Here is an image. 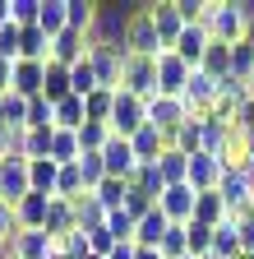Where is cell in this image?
<instances>
[{
  "label": "cell",
  "mask_w": 254,
  "mask_h": 259,
  "mask_svg": "<svg viewBox=\"0 0 254 259\" xmlns=\"http://www.w3.org/2000/svg\"><path fill=\"white\" fill-rule=\"evenodd\" d=\"M185 232H189V254H194V259H208V254H213V236H217V227L185 222Z\"/></svg>",
  "instance_id": "33"
},
{
  "label": "cell",
  "mask_w": 254,
  "mask_h": 259,
  "mask_svg": "<svg viewBox=\"0 0 254 259\" xmlns=\"http://www.w3.org/2000/svg\"><path fill=\"white\" fill-rule=\"evenodd\" d=\"M222 176H227V167L213 157V153H199V157H189V185H194L199 194H208V190H217L222 185Z\"/></svg>",
  "instance_id": "16"
},
{
  "label": "cell",
  "mask_w": 254,
  "mask_h": 259,
  "mask_svg": "<svg viewBox=\"0 0 254 259\" xmlns=\"http://www.w3.org/2000/svg\"><path fill=\"white\" fill-rule=\"evenodd\" d=\"M120 88L134 93V97H157V60H148V56H125Z\"/></svg>",
  "instance_id": "6"
},
{
  "label": "cell",
  "mask_w": 254,
  "mask_h": 259,
  "mask_svg": "<svg viewBox=\"0 0 254 259\" xmlns=\"http://www.w3.org/2000/svg\"><path fill=\"white\" fill-rule=\"evenodd\" d=\"M19 60H51V37L42 28H23V42H19Z\"/></svg>",
  "instance_id": "29"
},
{
  "label": "cell",
  "mask_w": 254,
  "mask_h": 259,
  "mask_svg": "<svg viewBox=\"0 0 254 259\" xmlns=\"http://www.w3.org/2000/svg\"><path fill=\"white\" fill-rule=\"evenodd\" d=\"M83 232H88V250L97 254V259H111V250L120 245V241L107 232V222H102V227H83Z\"/></svg>",
  "instance_id": "40"
},
{
  "label": "cell",
  "mask_w": 254,
  "mask_h": 259,
  "mask_svg": "<svg viewBox=\"0 0 254 259\" xmlns=\"http://www.w3.org/2000/svg\"><path fill=\"white\" fill-rule=\"evenodd\" d=\"M171 232V222H167V213L162 208H153L148 218H139V232H134V245L139 250H162V236Z\"/></svg>",
  "instance_id": "20"
},
{
  "label": "cell",
  "mask_w": 254,
  "mask_h": 259,
  "mask_svg": "<svg viewBox=\"0 0 254 259\" xmlns=\"http://www.w3.org/2000/svg\"><path fill=\"white\" fill-rule=\"evenodd\" d=\"M14 65H19V60H5V56H0V97L14 88Z\"/></svg>",
  "instance_id": "47"
},
{
  "label": "cell",
  "mask_w": 254,
  "mask_h": 259,
  "mask_svg": "<svg viewBox=\"0 0 254 259\" xmlns=\"http://www.w3.org/2000/svg\"><path fill=\"white\" fill-rule=\"evenodd\" d=\"M46 65H51V60H19V65H14V88H10V93L28 97V102L42 97V93H46Z\"/></svg>",
  "instance_id": "11"
},
{
  "label": "cell",
  "mask_w": 254,
  "mask_h": 259,
  "mask_svg": "<svg viewBox=\"0 0 254 259\" xmlns=\"http://www.w3.org/2000/svg\"><path fill=\"white\" fill-rule=\"evenodd\" d=\"M70 232H79V213L70 199H51V213H46V236L51 241H65Z\"/></svg>",
  "instance_id": "19"
},
{
  "label": "cell",
  "mask_w": 254,
  "mask_h": 259,
  "mask_svg": "<svg viewBox=\"0 0 254 259\" xmlns=\"http://www.w3.org/2000/svg\"><path fill=\"white\" fill-rule=\"evenodd\" d=\"M102 162H107V176H111V181H130V176L139 171L134 144H130V139H120V135H111V144L102 148Z\"/></svg>",
  "instance_id": "9"
},
{
  "label": "cell",
  "mask_w": 254,
  "mask_h": 259,
  "mask_svg": "<svg viewBox=\"0 0 254 259\" xmlns=\"http://www.w3.org/2000/svg\"><path fill=\"white\" fill-rule=\"evenodd\" d=\"M5 23H14V19H10V0H0V28Z\"/></svg>",
  "instance_id": "49"
},
{
  "label": "cell",
  "mask_w": 254,
  "mask_h": 259,
  "mask_svg": "<svg viewBox=\"0 0 254 259\" xmlns=\"http://www.w3.org/2000/svg\"><path fill=\"white\" fill-rule=\"evenodd\" d=\"M79 167H83L88 190H97V185L107 181V162H102V153H83V157H79Z\"/></svg>",
  "instance_id": "43"
},
{
  "label": "cell",
  "mask_w": 254,
  "mask_h": 259,
  "mask_svg": "<svg viewBox=\"0 0 254 259\" xmlns=\"http://www.w3.org/2000/svg\"><path fill=\"white\" fill-rule=\"evenodd\" d=\"M139 259H162V250H139Z\"/></svg>",
  "instance_id": "50"
},
{
  "label": "cell",
  "mask_w": 254,
  "mask_h": 259,
  "mask_svg": "<svg viewBox=\"0 0 254 259\" xmlns=\"http://www.w3.org/2000/svg\"><path fill=\"white\" fill-rule=\"evenodd\" d=\"M83 107H88V120H102V125H111V111H116V93H111V88H97L92 97H83Z\"/></svg>",
  "instance_id": "34"
},
{
  "label": "cell",
  "mask_w": 254,
  "mask_h": 259,
  "mask_svg": "<svg viewBox=\"0 0 254 259\" xmlns=\"http://www.w3.org/2000/svg\"><path fill=\"white\" fill-rule=\"evenodd\" d=\"M194 204H199V190L194 185H167L162 199H157V208H162L167 222H176V227L194 222Z\"/></svg>",
  "instance_id": "7"
},
{
  "label": "cell",
  "mask_w": 254,
  "mask_h": 259,
  "mask_svg": "<svg viewBox=\"0 0 254 259\" xmlns=\"http://www.w3.org/2000/svg\"><path fill=\"white\" fill-rule=\"evenodd\" d=\"M185 259H194V254H185Z\"/></svg>",
  "instance_id": "53"
},
{
  "label": "cell",
  "mask_w": 254,
  "mask_h": 259,
  "mask_svg": "<svg viewBox=\"0 0 254 259\" xmlns=\"http://www.w3.org/2000/svg\"><path fill=\"white\" fill-rule=\"evenodd\" d=\"M107 232H111L116 241H134V232H139V222H134L130 213H125V208H120V213H107Z\"/></svg>",
  "instance_id": "44"
},
{
  "label": "cell",
  "mask_w": 254,
  "mask_h": 259,
  "mask_svg": "<svg viewBox=\"0 0 254 259\" xmlns=\"http://www.w3.org/2000/svg\"><path fill=\"white\" fill-rule=\"evenodd\" d=\"M92 194H97V204H102L107 213H120V208H125V199H130V181H111V176H107Z\"/></svg>",
  "instance_id": "30"
},
{
  "label": "cell",
  "mask_w": 254,
  "mask_h": 259,
  "mask_svg": "<svg viewBox=\"0 0 254 259\" xmlns=\"http://www.w3.org/2000/svg\"><path fill=\"white\" fill-rule=\"evenodd\" d=\"M33 194V176H28V157H0V204L19 208Z\"/></svg>",
  "instance_id": "4"
},
{
  "label": "cell",
  "mask_w": 254,
  "mask_h": 259,
  "mask_svg": "<svg viewBox=\"0 0 254 259\" xmlns=\"http://www.w3.org/2000/svg\"><path fill=\"white\" fill-rule=\"evenodd\" d=\"M70 5V28L74 32H92L102 19V0H65Z\"/></svg>",
  "instance_id": "26"
},
{
  "label": "cell",
  "mask_w": 254,
  "mask_h": 259,
  "mask_svg": "<svg viewBox=\"0 0 254 259\" xmlns=\"http://www.w3.org/2000/svg\"><path fill=\"white\" fill-rule=\"evenodd\" d=\"M46 213H51V194H28V199L14 208V218H19V232H46Z\"/></svg>",
  "instance_id": "17"
},
{
  "label": "cell",
  "mask_w": 254,
  "mask_h": 259,
  "mask_svg": "<svg viewBox=\"0 0 254 259\" xmlns=\"http://www.w3.org/2000/svg\"><path fill=\"white\" fill-rule=\"evenodd\" d=\"M231 74L236 79H254V42L249 37L231 47Z\"/></svg>",
  "instance_id": "37"
},
{
  "label": "cell",
  "mask_w": 254,
  "mask_h": 259,
  "mask_svg": "<svg viewBox=\"0 0 254 259\" xmlns=\"http://www.w3.org/2000/svg\"><path fill=\"white\" fill-rule=\"evenodd\" d=\"M5 259H56V241L46 232H19L14 245L5 250Z\"/></svg>",
  "instance_id": "15"
},
{
  "label": "cell",
  "mask_w": 254,
  "mask_h": 259,
  "mask_svg": "<svg viewBox=\"0 0 254 259\" xmlns=\"http://www.w3.org/2000/svg\"><path fill=\"white\" fill-rule=\"evenodd\" d=\"M231 125H236V130H245V135H249V130H254V93H249V97H245V102L236 107V116H231Z\"/></svg>",
  "instance_id": "45"
},
{
  "label": "cell",
  "mask_w": 254,
  "mask_h": 259,
  "mask_svg": "<svg viewBox=\"0 0 254 259\" xmlns=\"http://www.w3.org/2000/svg\"><path fill=\"white\" fill-rule=\"evenodd\" d=\"M208 47H213V32L204 28V23H194V28H185L180 32V42L171 47L185 65H189V70H204V56H208Z\"/></svg>",
  "instance_id": "10"
},
{
  "label": "cell",
  "mask_w": 254,
  "mask_h": 259,
  "mask_svg": "<svg viewBox=\"0 0 254 259\" xmlns=\"http://www.w3.org/2000/svg\"><path fill=\"white\" fill-rule=\"evenodd\" d=\"M194 222H204V227H227V222H231V208H227V199H222L217 190L199 194V204H194Z\"/></svg>",
  "instance_id": "21"
},
{
  "label": "cell",
  "mask_w": 254,
  "mask_h": 259,
  "mask_svg": "<svg viewBox=\"0 0 254 259\" xmlns=\"http://www.w3.org/2000/svg\"><path fill=\"white\" fill-rule=\"evenodd\" d=\"M249 42H254V28H249Z\"/></svg>",
  "instance_id": "51"
},
{
  "label": "cell",
  "mask_w": 254,
  "mask_h": 259,
  "mask_svg": "<svg viewBox=\"0 0 254 259\" xmlns=\"http://www.w3.org/2000/svg\"><path fill=\"white\" fill-rule=\"evenodd\" d=\"M236 227H240V250H245V254H254V213L236 218Z\"/></svg>",
  "instance_id": "46"
},
{
  "label": "cell",
  "mask_w": 254,
  "mask_h": 259,
  "mask_svg": "<svg viewBox=\"0 0 254 259\" xmlns=\"http://www.w3.org/2000/svg\"><path fill=\"white\" fill-rule=\"evenodd\" d=\"M74 213H79V227H102L107 222V208L97 204V194H79V199H74Z\"/></svg>",
  "instance_id": "35"
},
{
  "label": "cell",
  "mask_w": 254,
  "mask_h": 259,
  "mask_svg": "<svg viewBox=\"0 0 254 259\" xmlns=\"http://www.w3.org/2000/svg\"><path fill=\"white\" fill-rule=\"evenodd\" d=\"M204 74H213V79H227V74H231V47H227V42H213V47H208Z\"/></svg>",
  "instance_id": "32"
},
{
  "label": "cell",
  "mask_w": 254,
  "mask_h": 259,
  "mask_svg": "<svg viewBox=\"0 0 254 259\" xmlns=\"http://www.w3.org/2000/svg\"><path fill=\"white\" fill-rule=\"evenodd\" d=\"M111 259H139V245H134V241H120V245L111 250Z\"/></svg>",
  "instance_id": "48"
},
{
  "label": "cell",
  "mask_w": 254,
  "mask_h": 259,
  "mask_svg": "<svg viewBox=\"0 0 254 259\" xmlns=\"http://www.w3.org/2000/svg\"><path fill=\"white\" fill-rule=\"evenodd\" d=\"M125 51H130V56H148V60H157L167 51L162 37H157V23H153L148 5H134L130 19H125Z\"/></svg>",
  "instance_id": "2"
},
{
  "label": "cell",
  "mask_w": 254,
  "mask_h": 259,
  "mask_svg": "<svg viewBox=\"0 0 254 259\" xmlns=\"http://www.w3.org/2000/svg\"><path fill=\"white\" fill-rule=\"evenodd\" d=\"M79 194H88V181H83V167L79 162H70V167H60V181H56V199H79Z\"/></svg>",
  "instance_id": "28"
},
{
  "label": "cell",
  "mask_w": 254,
  "mask_h": 259,
  "mask_svg": "<svg viewBox=\"0 0 254 259\" xmlns=\"http://www.w3.org/2000/svg\"><path fill=\"white\" fill-rule=\"evenodd\" d=\"M217 194L227 199L231 218H245V213H249V199H254V185L245 181V171H227V176H222V185H217Z\"/></svg>",
  "instance_id": "13"
},
{
  "label": "cell",
  "mask_w": 254,
  "mask_h": 259,
  "mask_svg": "<svg viewBox=\"0 0 254 259\" xmlns=\"http://www.w3.org/2000/svg\"><path fill=\"white\" fill-rule=\"evenodd\" d=\"M249 213H254V199H249Z\"/></svg>",
  "instance_id": "52"
},
{
  "label": "cell",
  "mask_w": 254,
  "mask_h": 259,
  "mask_svg": "<svg viewBox=\"0 0 254 259\" xmlns=\"http://www.w3.org/2000/svg\"><path fill=\"white\" fill-rule=\"evenodd\" d=\"M83 125H88L83 97H65V102L56 107V130H83Z\"/></svg>",
  "instance_id": "31"
},
{
  "label": "cell",
  "mask_w": 254,
  "mask_h": 259,
  "mask_svg": "<svg viewBox=\"0 0 254 259\" xmlns=\"http://www.w3.org/2000/svg\"><path fill=\"white\" fill-rule=\"evenodd\" d=\"M79 144H83V153H102V148L111 144V125H102V120H88V125L79 130Z\"/></svg>",
  "instance_id": "36"
},
{
  "label": "cell",
  "mask_w": 254,
  "mask_h": 259,
  "mask_svg": "<svg viewBox=\"0 0 254 259\" xmlns=\"http://www.w3.org/2000/svg\"><path fill=\"white\" fill-rule=\"evenodd\" d=\"M0 111H5V120H10V125H23V130H28V97L5 93V97H0Z\"/></svg>",
  "instance_id": "42"
},
{
  "label": "cell",
  "mask_w": 254,
  "mask_h": 259,
  "mask_svg": "<svg viewBox=\"0 0 254 259\" xmlns=\"http://www.w3.org/2000/svg\"><path fill=\"white\" fill-rule=\"evenodd\" d=\"M83 157V144H79V130H56L51 139V162H60V167H70V162Z\"/></svg>",
  "instance_id": "25"
},
{
  "label": "cell",
  "mask_w": 254,
  "mask_h": 259,
  "mask_svg": "<svg viewBox=\"0 0 254 259\" xmlns=\"http://www.w3.org/2000/svg\"><path fill=\"white\" fill-rule=\"evenodd\" d=\"M189 79H194V70H189L176 51H162V56H157V97H185Z\"/></svg>",
  "instance_id": "5"
},
{
  "label": "cell",
  "mask_w": 254,
  "mask_h": 259,
  "mask_svg": "<svg viewBox=\"0 0 254 259\" xmlns=\"http://www.w3.org/2000/svg\"><path fill=\"white\" fill-rule=\"evenodd\" d=\"M51 60H56V65H79V60H88V32L65 28V32L51 42Z\"/></svg>",
  "instance_id": "18"
},
{
  "label": "cell",
  "mask_w": 254,
  "mask_h": 259,
  "mask_svg": "<svg viewBox=\"0 0 254 259\" xmlns=\"http://www.w3.org/2000/svg\"><path fill=\"white\" fill-rule=\"evenodd\" d=\"M208 32H213V42H227V47H236V42H245L249 37V14H245V0H208V23H204Z\"/></svg>",
  "instance_id": "1"
},
{
  "label": "cell",
  "mask_w": 254,
  "mask_h": 259,
  "mask_svg": "<svg viewBox=\"0 0 254 259\" xmlns=\"http://www.w3.org/2000/svg\"><path fill=\"white\" fill-rule=\"evenodd\" d=\"M130 190H143V194H153V199H162V176H157V167H139L134 176H130Z\"/></svg>",
  "instance_id": "41"
},
{
  "label": "cell",
  "mask_w": 254,
  "mask_h": 259,
  "mask_svg": "<svg viewBox=\"0 0 254 259\" xmlns=\"http://www.w3.org/2000/svg\"><path fill=\"white\" fill-rule=\"evenodd\" d=\"M130 144H134V157H139V167H157V162H162V153L171 148V139H167L157 125H143V130H139V135H134Z\"/></svg>",
  "instance_id": "14"
},
{
  "label": "cell",
  "mask_w": 254,
  "mask_h": 259,
  "mask_svg": "<svg viewBox=\"0 0 254 259\" xmlns=\"http://www.w3.org/2000/svg\"><path fill=\"white\" fill-rule=\"evenodd\" d=\"M185 120H189L185 97H148V125H157L162 135H176Z\"/></svg>",
  "instance_id": "8"
},
{
  "label": "cell",
  "mask_w": 254,
  "mask_h": 259,
  "mask_svg": "<svg viewBox=\"0 0 254 259\" xmlns=\"http://www.w3.org/2000/svg\"><path fill=\"white\" fill-rule=\"evenodd\" d=\"M37 28L56 42L60 32L70 28V5H65V0H42V19H37Z\"/></svg>",
  "instance_id": "22"
},
{
  "label": "cell",
  "mask_w": 254,
  "mask_h": 259,
  "mask_svg": "<svg viewBox=\"0 0 254 259\" xmlns=\"http://www.w3.org/2000/svg\"><path fill=\"white\" fill-rule=\"evenodd\" d=\"M189 254V232L171 222V232L162 236V259H185Z\"/></svg>",
  "instance_id": "39"
},
{
  "label": "cell",
  "mask_w": 254,
  "mask_h": 259,
  "mask_svg": "<svg viewBox=\"0 0 254 259\" xmlns=\"http://www.w3.org/2000/svg\"><path fill=\"white\" fill-rule=\"evenodd\" d=\"M28 176H33V190H37V194H51V199H56L60 162H51V157H37V162H28Z\"/></svg>",
  "instance_id": "27"
},
{
  "label": "cell",
  "mask_w": 254,
  "mask_h": 259,
  "mask_svg": "<svg viewBox=\"0 0 254 259\" xmlns=\"http://www.w3.org/2000/svg\"><path fill=\"white\" fill-rule=\"evenodd\" d=\"M92 259H97V254H92Z\"/></svg>",
  "instance_id": "54"
},
{
  "label": "cell",
  "mask_w": 254,
  "mask_h": 259,
  "mask_svg": "<svg viewBox=\"0 0 254 259\" xmlns=\"http://www.w3.org/2000/svg\"><path fill=\"white\" fill-rule=\"evenodd\" d=\"M153 23H157V37H162V47L171 51L176 42H180V32H185V19H180V10H176V0H153Z\"/></svg>",
  "instance_id": "12"
},
{
  "label": "cell",
  "mask_w": 254,
  "mask_h": 259,
  "mask_svg": "<svg viewBox=\"0 0 254 259\" xmlns=\"http://www.w3.org/2000/svg\"><path fill=\"white\" fill-rule=\"evenodd\" d=\"M167 139H171V148H176V153L199 157V153H204V120H185L176 135H167Z\"/></svg>",
  "instance_id": "23"
},
{
  "label": "cell",
  "mask_w": 254,
  "mask_h": 259,
  "mask_svg": "<svg viewBox=\"0 0 254 259\" xmlns=\"http://www.w3.org/2000/svg\"><path fill=\"white\" fill-rule=\"evenodd\" d=\"M157 176H162V185H189V157L167 148L162 162H157Z\"/></svg>",
  "instance_id": "24"
},
{
  "label": "cell",
  "mask_w": 254,
  "mask_h": 259,
  "mask_svg": "<svg viewBox=\"0 0 254 259\" xmlns=\"http://www.w3.org/2000/svg\"><path fill=\"white\" fill-rule=\"evenodd\" d=\"M148 125V97H134V93H116V111H111V135L120 139H134L139 130Z\"/></svg>",
  "instance_id": "3"
},
{
  "label": "cell",
  "mask_w": 254,
  "mask_h": 259,
  "mask_svg": "<svg viewBox=\"0 0 254 259\" xmlns=\"http://www.w3.org/2000/svg\"><path fill=\"white\" fill-rule=\"evenodd\" d=\"M10 19H14L19 28H37V19H42V0H10Z\"/></svg>",
  "instance_id": "38"
}]
</instances>
